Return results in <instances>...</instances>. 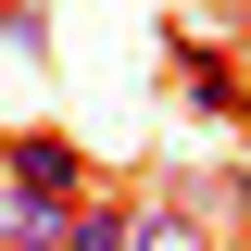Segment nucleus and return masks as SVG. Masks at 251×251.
<instances>
[{
	"label": "nucleus",
	"mask_w": 251,
	"mask_h": 251,
	"mask_svg": "<svg viewBox=\"0 0 251 251\" xmlns=\"http://www.w3.org/2000/svg\"><path fill=\"white\" fill-rule=\"evenodd\" d=\"M0 163H13V201H75V188H88V151H75L63 126H25Z\"/></svg>",
	"instance_id": "obj_1"
},
{
	"label": "nucleus",
	"mask_w": 251,
	"mask_h": 251,
	"mask_svg": "<svg viewBox=\"0 0 251 251\" xmlns=\"http://www.w3.org/2000/svg\"><path fill=\"white\" fill-rule=\"evenodd\" d=\"M126 239H138L126 201H75V214H63V251H126Z\"/></svg>",
	"instance_id": "obj_2"
},
{
	"label": "nucleus",
	"mask_w": 251,
	"mask_h": 251,
	"mask_svg": "<svg viewBox=\"0 0 251 251\" xmlns=\"http://www.w3.org/2000/svg\"><path fill=\"white\" fill-rule=\"evenodd\" d=\"M63 214H75V201H13V214H0V251H63Z\"/></svg>",
	"instance_id": "obj_3"
},
{
	"label": "nucleus",
	"mask_w": 251,
	"mask_h": 251,
	"mask_svg": "<svg viewBox=\"0 0 251 251\" xmlns=\"http://www.w3.org/2000/svg\"><path fill=\"white\" fill-rule=\"evenodd\" d=\"M176 88H188V100H214V113H239V75H226V63H201V50L176 63Z\"/></svg>",
	"instance_id": "obj_4"
},
{
	"label": "nucleus",
	"mask_w": 251,
	"mask_h": 251,
	"mask_svg": "<svg viewBox=\"0 0 251 251\" xmlns=\"http://www.w3.org/2000/svg\"><path fill=\"white\" fill-rule=\"evenodd\" d=\"M126 251H214V239H201V226H176V214H138V239H126Z\"/></svg>",
	"instance_id": "obj_5"
}]
</instances>
